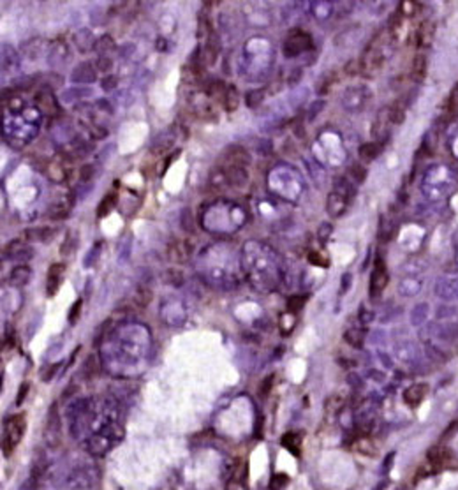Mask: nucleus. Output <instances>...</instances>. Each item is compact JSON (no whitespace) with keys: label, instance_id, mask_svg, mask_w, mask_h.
I'll return each mask as SVG.
<instances>
[{"label":"nucleus","instance_id":"2","mask_svg":"<svg viewBox=\"0 0 458 490\" xmlns=\"http://www.w3.org/2000/svg\"><path fill=\"white\" fill-rule=\"evenodd\" d=\"M312 48V37L309 36L307 32H302V30H296L292 36H289L284 43V56L291 58V56H298L302 55L303 51L310 50Z\"/></svg>","mask_w":458,"mask_h":490},{"label":"nucleus","instance_id":"9","mask_svg":"<svg viewBox=\"0 0 458 490\" xmlns=\"http://www.w3.org/2000/svg\"><path fill=\"white\" fill-rule=\"evenodd\" d=\"M427 393H429V384L427 383L411 384V386L404 391V402L407 406H411V408H414V406L421 404V402L425 401Z\"/></svg>","mask_w":458,"mask_h":490},{"label":"nucleus","instance_id":"42","mask_svg":"<svg viewBox=\"0 0 458 490\" xmlns=\"http://www.w3.org/2000/svg\"><path fill=\"white\" fill-rule=\"evenodd\" d=\"M43 233H44V228H28L25 229L23 238L30 240V242H43Z\"/></svg>","mask_w":458,"mask_h":490},{"label":"nucleus","instance_id":"37","mask_svg":"<svg viewBox=\"0 0 458 490\" xmlns=\"http://www.w3.org/2000/svg\"><path fill=\"white\" fill-rule=\"evenodd\" d=\"M342 406H344V399L340 397V395H332V397L326 401V413H330V414H337L339 413L340 409H342Z\"/></svg>","mask_w":458,"mask_h":490},{"label":"nucleus","instance_id":"58","mask_svg":"<svg viewBox=\"0 0 458 490\" xmlns=\"http://www.w3.org/2000/svg\"><path fill=\"white\" fill-rule=\"evenodd\" d=\"M351 282H352V275L351 273H344L342 275V286H340V291L345 293L349 288H351Z\"/></svg>","mask_w":458,"mask_h":490},{"label":"nucleus","instance_id":"29","mask_svg":"<svg viewBox=\"0 0 458 490\" xmlns=\"http://www.w3.org/2000/svg\"><path fill=\"white\" fill-rule=\"evenodd\" d=\"M295 326H296L295 312H289V311L284 312V314L280 316V321H279V328H280V331H282V335H289Z\"/></svg>","mask_w":458,"mask_h":490},{"label":"nucleus","instance_id":"21","mask_svg":"<svg viewBox=\"0 0 458 490\" xmlns=\"http://www.w3.org/2000/svg\"><path fill=\"white\" fill-rule=\"evenodd\" d=\"M432 37H434V25L423 23L414 36V44L416 46H429L432 43Z\"/></svg>","mask_w":458,"mask_h":490},{"label":"nucleus","instance_id":"31","mask_svg":"<svg viewBox=\"0 0 458 490\" xmlns=\"http://www.w3.org/2000/svg\"><path fill=\"white\" fill-rule=\"evenodd\" d=\"M307 259H309V263L314 266H322V268H328L330 266L328 256H324L321 251H310L309 254H307Z\"/></svg>","mask_w":458,"mask_h":490},{"label":"nucleus","instance_id":"38","mask_svg":"<svg viewBox=\"0 0 458 490\" xmlns=\"http://www.w3.org/2000/svg\"><path fill=\"white\" fill-rule=\"evenodd\" d=\"M418 2H412V0H404V2L399 4V13L402 16H414L418 13Z\"/></svg>","mask_w":458,"mask_h":490},{"label":"nucleus","instance_id":"61","mask_svg":"<svg viewBox=\"0 0 458 490\" xmlns=\"http://www.w3.org/2000/svg\"><path fill=\"white\" fill-rule=\"evenodd\" d=\"M453 431H458V421H455V423L449 425V428L444 432V434H446L444 437H451V432H453Z\"/></svg>","mask_w":458,"mask_h":490},{"label":"nucleus","instance_id":"50","mask_svg":"<svg viewBox=\"0 0 458 490\" xmlns=\"http://www.w3.org/2000/svg\"><path fill=\"white\" fill-rule=\"evenodd\" d=\"M83 372H85L86 376H88V378H90V376H93V374H95V372H97V360H95V356H93V354H92V356L86 358L85 367H83Z\"/></svg>","mask_w":458,"mask_h":490},{"label":"nucleus","instance_id":"43","mask_svg":"<svg viewBox=\"0 0 458 490\" xmlns=\"http://www.w3.org/2000/svg\"><path fill=\"white\" fill-rule=\"evenodd\" d=\"M81 307H83V300L81 298H78L76 301L73 303V307H71V312H69V323L71 325H76L78 323V319H80V316H81Z\"/></svg>","mask_w":458,"mask_h":490},{"label":"nucleus","instance_id":"46","mask_svg":"<svg viewBox=\"0 0 458 490\" xmlns=\"http://www.w3.org/2000/svg\"><path fill=\"white\" fill-rule=\"evenodd\" d=\"M74 251H76V240L71 238V236H67V240L62 243V247H60V254H62V256H73Z\"/></svg>","mask_w":458,"mask_h":490},{"label":"nucleus","instance_id":"23","mask_svg":"<svg viewBox=\"0 0 458 490\" xmlns=\"http://www.w3.org/2000/svg\"><path fill=\"white\" fill-rule=\"evenodd\" d=\"M381 150H382L381 143H375V141L363 143V145L359 146V157H362L363 161H374L379 157Z\"/></svg>","mask_w":458,"mask_h":490},{"label":"nucleus","instance_id":"59","mask_svg":"<svg viewBox=\"0 0 458 490\" xmlns=\"http://www.w3.org/2000/svg\"><path fill=\"white\" fill-rule=\"evenodd\" d=\"M372 318H374V314L370 311H367L365 307L359 309V319H362V323H370L372 321Z\"/></svg>","mask_w":458,"mask_h":490},{"label":"nucleus","instance_id":"11","mask_svg":"<svg viewBox=\"0 0 458 490\" xmlns=\"http://www.w3.org/2000/svg\"><path fill=\"white\" fill-rule=\"evenodd\" d=\"M250 163V156L242 146H231L224 154V166H242L245 168Z\"/></svg>","mask_w":458,"mask_h":490},{"label":"nucleus","instance_id":"55","mask_svg":"<svg viewBox=\"0 0 458 490\" xmlns=\"http://www.w3.org/2000/svg\"><path fill=\"white\" fill-rule=\"evenodd\" d=\"M32 256H34L32 249H30V247H25L23 251H20V252H18V254L14 256L13 259H16V261H23V263H25V261H28V259L32 258Z\"/></svg>","mask_w":458,"mask_h":490},{"label":"nucleus","instance_id":"35","mask_svg":"<svg viewBox=\"0 0 458 490\" xmlns=\"http://www.w3.org/2000/svg\"><path fill=\"white\" fill-rule=\"evenodd\" d=\"M419 289H421V282L414 281V279H405L400 284V291L404 293V295H416Z\"/></svg>","mask_w":458,"mask_h":490},{"label":"nucleus","instance_id":"26","mask_svg":"<svg viewBox=\"0 0 458 490\" xmlns=\"http://www.w3.org/2000/svg\"><path fill=\"white\" fill-rule=\"evenodd\" d=\"M388 113H389V122L395 124V126H400L405 120V106L400 101H395V103L388 108Z\"/></svg>","mask_w":458,"mask_h":490},{"label":"nucleus","instance_id":"1","mask_svg":"<svg viewBox=\"0 0 458 490\" xmlns=\"http://www.w3.org/2000/svg\"><path fill=\"white\" fill-rule=\"evenodd\" d=\"M27 428V421H25V414H13L4 421V434H2V448H4V457H9L13 453V450L16 448V444L21 441V437L25 434Z\"/></svg>","mask_w":458,"mask_h":490},{"label":"nucleus","instance_id":"48","mask_svg":"<svg viewBox=\"0 0 458 490\" xmlns=\"http://www.w3.org/2000/svg\"><path fill=\"white\" fill-rule=\"evenodd\" d=\"M345 74L349 76H356V74H362V64L359 60H351V62L345 64Z\"/></svg>","mask_w":458,"mask_h":490},{"label":"nucleus","instance_id":"25","mask_svg":"<svg viewBox=\"0 0 458 490\" xmlns=\"http://www.w3.org/2000/svg\"><path fill=\"white\" fill-rule=\"evenodd\" d=\"M240 104V97H238V90H236V86H227L226 92H224V108H226V111H235L236 108H238Z\"/></svg>","mask_w":458,"mask_h":490},{"label":"nucleus","instance_id":"32","mask_svg":"<svg viewBox=\"0 0 458 490\" xmlns=\"http://www.w3.org/2000/svg\"><path fill=\"white\" fill-rule=\"evenodd\" d=\"M71 206H73V203H63V205L51 206V210H50V213H48V217L53 219V221H60V219H66L67 216H69Z\"/></svg>","mask_w":458,"mask_h":490},{"label":"nucleus","instance_id":"56","mask_svg":"<svg viewBox=\"0 0 458 490\" xmlns=\"http://www.w3.org/2000/svg\"><path fill=\"white\" fill-rule=\"evenodd\" d=\"M182 221H183V222H182L183 229H185V231H189V233H192V231H194V226L190 224V212H189V210H185V212H183Z\"/></svg>","mask_w":458,"mask_h":490},{"label":"nucleus","instance_id":"4","mask_svg":"<svg viewBox=\"0 0 458 490\" xmlns=\"http://www.w3.org/2000/svg\"><path fill=\"white\" fill-rule=\"evenodd\" d=\"M389 282V275L388 270H386V265L382 261V258H375V265H374V272L370 275V296L375 298L382 293V289L388 286Z\"/></svg>","mask_w":458,"mask_h":490},{"label":"nucleus","instance_id":"8","mask_svg":"<svg viewBox=\"0 0 458 490\" xmlns=\"http://www.w3.org/2000/svg\"><path fill=\"white\" fill-rule=\"evenodd\" d=\"M66 273V265L63 263H53L48 268V282H46V293L48 296H53L58 291L60 284H62V277Z\"/></svg>","mask_w":458,"mask_h":490},{"label":"nucleus","instance_id":"20","mask_svg":"<svg viewBox=\"0 0 458 490\" xmlns=\"http://www.w3.org/2000/svg\"><path fill=\"white\" fill-rule=\"evenodd\" d=\"M116 201H118V196H116L115 192H108V194L101 199L99 206H97V217L103 219V217L110 216V212L115 208Z\"/></svg>","mask_w":458,"mask_h":490},{"label":"nucleus","instance_id":"52","mask_svg":"<svg viewBox=\"0 0 458 490\" xmlns=\"http://www.w3.org/2000/svg\"><path fill=\"white\" fill-rule=\"evenodd\" d=\"M448 108H449V111H453V113L458 111V83L455 85V88L451 90V94H449Z\"/></svg>","mask_w":458,"mask_h":490},{"label":"nucleus","instance_id":"15","mask_svg":"<svg viewBox=\"0 0 458 490\" xmlns=\"http://www.w3.org/2000/svg\"><path fill=\"white\" fill-rule=\"evenodd\" d=\"M71 80L74 83H92L97 80V71L90 64H81L73 71Z\"/></svg>","mask_w":458,"mask_h":490},{"label":"nucleus","instance_id":"24","mask_svg":"<svg viewBox=\"0 0 458 490\" xmlns=\"http://www.w3.org/2000/svg\"><path fill=\"white\" fill-rule=\"evenodd\" d=\"M76 46H78V50H80L81 53H85V51H88V50H93V46H95V41H93L92 34H90L88 30H81V32H78Z\"/></svg>","mask_w":458,"mask_h":490},{"label":"nucleus","instance_id":"44","mask_svg":"<svg viewBox=\"0 0 458 490\" xmlns=\"http://www.w3.org/2000/svg\"><path fill=\"white\" fill-rule=\"evenodd\" d=\"M289 483V478L286 474H273L270 481V490H282Z\"/></svg>","mask_w":458,"mask_h":490},{"label":"nucleus","instance_id":"18","mask_svg":"<svg viewBox=\"0 0 458 490\" xmlns=\"http://www.w3.org/2000/svg\"><path fill=\"white\" fill-rule=\"evenodd\" d=\"M333 192L340 194L342 198H345L349 203H351L356 196V187L352 186L347 178H337L335 182H333Z\"/></svg>","mask_w":458,"mask_h":490},{"label":"nucleus","instance_id":"28","mask_svg":"<svg viewBox=\"0 0 458 490\" xmlns=\"http://www.w3.org/2000/svg\"><path fill=\"white\" fill-rule=\"evenodd\" d=\"M27 247V240L25 238H16L13 240V242H9L4 247V258H11L13 259L14 256L18 254L20 251H23V249Z\"/></svg>","mask_w":458,"mask_h":490},{"label":"nucleus","instance_id":"60","mask_svg":"<svg viewBox=\"0 0 458 490\" xmlns=\"http://www.w3.org/2000/svg\"><path fill=\"white\" fill-rule=\"evenodd\" d=\"M178 156H180V152H175V154H173V156H170V157H168V161H164V169H162V171H166V169L170 168V164H171L173 161H175V159H176V157H178Z\"/></svg>","mask_w":458,"mask_h":490},{"label":"nucleus","instance_id":"16","mask_svg":"<svg viewBox=\"0 0 458 490\" xmlns=\"http://www.w3.org/2000/svg\"><path fill=\"white\" fill-rule=\"evenodd\" d=\"M451 458V451L444 446H432L429 451H427V461H429L432 466H442V464L449 462Z\"/></svg>","mask_w":458,"mask_h":490},{"label":"nucleus","instance_id":"39","mask_svg":"<svg viewBox=\"0 0 458 490\" xmlns=\"http://www.w3.org/2000/svg\"><path fill=\"white\" fill-rule=\"evenodd\" d=\"M349 175L352 176V180H354V182L363 183V182H365V178H367V169H365V166L354 163V164L351 166V168H349Z\"/></svg>","mask_w":458,"mask_h":490},{"label":"nucleus","instance_id":"17","mask_svg":"<svg viewBox=\"0 0 458 490\" xmlns=\"http://www.w3.org/2000/svg\"><path fill=\"white\" fill-rule=\"evenodd\" d=\"M302 432H286L280 439L282 446L292 455H300V448H302Z\"/></svg>","mask_w":458,"mask_h":490},{"label":"nucleus","instance_id":"47","mask_svg":"<svg viewBox=\"0 0 458 490\" xmlns=\"http://www.w3.org/2000/svg\"><path fill=\"white\" fill-rule=\"evenodd\" d=\"M93 173H95V168H93V164H83V166H81V169H80V180H81V183L90 182V180H92V176H93Z\"/></svg>","mask_w":458,"mask_h":490},{"label":"nucleus","instance_id":"40","mask_svg":"<svg viewBox=\"0 0 458 490\" xmlns=\"http://www.w3.org/2000/svg\"><path fill=\"white\" fill-rule=\"evenodd\" d=\"M305 301H307V296L305 295H295V296H291V298L287 300V311L289 312H298L300 309L305 305Z\"/></svg>","mask_w":458,"mask_h":490},{"label":"nucleus","instance_id":"12","mask_svg":"<svg viewBox=\"0 0 458 490\" xmlns=\"http://www.w3.org/2000/svg\"><path fill=\"white\" fill-rule=\"evenodd\" d=\"M222 173L226 176L227 183H231L233 187L240 189V187L247 186L249 176H247L245 168H242V166H222Z\"/></svg>","mask_w":458,"mask_h":490},{"label":"nucleus","instance_id":"22","mask_svg":"<svg viewBox=\"0 0 458 490\" xmlns=\"http://www.w3.org/2000/svg\"><path fill=\"white\" fill-rule=\"evenodd\" d=\"M344 341L352 348L359 349L363 348V342H365V331L359 330V328H349L344 333Z\"/></svg>","mask_w":458,"mask_h":490},{"label":"nucleus","instance_id":"54","mask_svg":"<svg viewBox=\"0 0 458 490\" xmlns=\"http://www.w3.org/2000/svg\"><path fill=\"white\" fill-rule=\"evenodd\" d=\"M99 251H101V243H95L92 247V251H90L88 258L85 259V266H92V261H95L97 256H99Z\"/></svg>","mask_w":458,"mask_h":490},{"label":"nucleus","instance_id":"49","mask_svg":"<svg viewBox=\"0 0 458 490\" xmlns=\"http://www.w3.org/2000/svg\"><path fill=\"white\" fill-rule=\"evenodd\" d=\"M273 381H275V376H268V378H265V381H261V384H259V395L266 397V395L270 393V390H272Z\"/></svg>","mask_w":458,"mask_h":490},{"label":"nucleus","instance_id":"27","mask_svg":"<svg viewBox=\"0 0 458 490\" xmlns=\"http://www.w3.org/2000/svg\"><path fill=\"white\" fill-rule=\"evenodd\" d=\"M93 50H95L101 56H103L104 53H110L111 50H115V41H113V37L108 36V34L101 36L99 39L95 41V46H93Z\"/></svg>","mask_w":458,"mask_h":490},{"label":"nucleus","instance_id":"45","mask_svg":"<svg viewBox=\"0 0 458 490\" xmlns=\"http://www.w3.org/2000/svg\"><path fill=\"white\" fill-rule=\"evenodd\" d=\"M324 106H326V103L322 99H319V101H315V103L310 104L309 111H307V120H309V122H310V120H314L315 116L322 111V108H324Z\"/></svg>","mask_w":458,"mask_h":490},{"label":"nucleus","instance_id":"7","mask_svg":"<svg viewBox=\"0 0 458 490\" xmlns=\"http://www.w3.org/2000/svg\"><path fill=\"white\" fill-rule=\"evenodd\" d=\"M60 420H58V413H57V408H51L50 409V416H48V425H46V443L50 444V446H58L60 443Z\"/></svg>","mask_w":458,"mask_h":490},{"label":"nucleus","instance_id":"13","mask_svg":"<svg viewBox=\"0 0 458 490\" xmlns=\"http://www.w3.org/2000/svg\"><path fill=\"white\" fill-rule=\"evenodd\" d=\"M220 51V41L217 37V34L213 32L210 37H206V46H205V53L203 55V60H205L206 66H213L217 62V56H219Z\"/></svg>","mask_w":458,"mask_h":490},{"label":"nucleus","instance_id":"34","mask_svg":"<svg viewBox=\"0 0 458 490\" xmlns=\"http://www.w3.org/2000/svg\"><path fill=\"white\" fill-rule=\"evenodd\" d=\"M164 281H166L168 284L178 288V286L183 284V273L180 272V270H176V268H170V270H166V272H164Z\"/></svg>","mask_w":458,"mask_h":490},{"label":"nucleus","instance_id":"51","mask_svg":"<svg viewBox=\"0 0 458 490\" xmlns=\"http://www.w3.org/2000/svg\"><path fill=\"white\" fill-rule=\"evenodd\" d=\"M116 85H118V80H116L115 76H106V78H103V81H101V88H103L104 92H111V90H115Z\"/></svg>","mask_w":458,"mask_h":490},{"label":"nucleus","instance_id":"36","mask_svg":"<svg viewBox=\"0 0 458 490\" xmlns=\"http://www.w3.org/2000/svg\"><path fill=\"white\" fill-rule=\"evenodd\" d=\"M335 83H337V74H335V73H328V74H326V76L322 78V81L319 83V86H317L319 96H324V94H328L330 88H332V86L335 85Z\"/></svg>","mask_w":458,"mask_h":490},{"label":"nucleus","instance_id":"62","mask_svg":"<svg viewBox=\"0 0 458 490\" xmlns=\"http://www.w3.org/2000/svg\"><path fill=\"white\" fill-rule=\"evenodd\" d=\"M166 46H168V43H164L162 37H159V41H157V48H159V50H166Z\"/></svg>","mask_w":458,"mask_h":490},{"label":"nucleus","instance_id":"41","mask_svg":"<svg viewBox=\"0 0 458 490\" xmlns=\"http://www.w3.org/2000/svg\"><path fill=\"white\" fill-rule=\"evenodd\" d=\"M333 233V224L332 222H322L321 226H319V231H317V238L321 243H326L330 240V236H332Z\"/></svg>","mask_w":458,"mask_h":490},{"label":"nucleus","instance_id":"30","mask_svg":"<svg viewBox=\"0 0 458 490\" xmlns=\"http://www.w3.org/2000/svg\"><path fill=\"white\" fill-rule=\"evenodd\" d=\"M266 96V90L265 88H256V90H249L245 96V104L249 108H257L259 104L263 103V99H265Z\"/></svg>","mask_w":458,"mask_h":490},{"label":"nucleus","instance_id":"19","mask_svg":"<svg viewBox=\"0 0 458 490\" xmlns=\"http://www.w3.org/2000/svg\"><path fill=\"white\" fill-rule=\"evenodd\" d=\"M427 76V56L423 53H418L412 60V67H411V78L414 81H423Z\"/></svg>","mask_w":458,"mask_h":490},{"label":"nucleus","instance_id":"57","mask_svg":"<svg viewBox=\"0 0 458 490\" xmlns=\"http://www.w3.org/2000/svg\"><path fill=\"white\" fill-rule=\"evenodd\" d=\"M28 393V383H23L20 386V390H18V397H16V406H20L21 402H23V399L27 397Z\"/></svg>","mask_w":458,"mask_h":490},{"label":"nucleus","instance_id":"14","mask_svg":"<svg viewBox=\"0 0 458 490\" xmlns=\"http://www.w3.org/2000/svg\"><path fill=\"white\" fill-rule=\"evenodd\" d=\"M30 277H32V270H30V266L28 265H18L11 270L9 284L13 286V288H21V286H25L30 281Z\"/></svg>","mask_w":458,"mask_h":490},{"label":"nucleus","instance_id":"33","mask_svg":"<svg viewBox=\"0 0 458 490\" xmlns=\"http://www.w3.org/2000/svg\"><path fill=\"white\" fill-rule=\"evenodd\" d=\"M153 298V295H152V291H150L148 288H145V286H140V288L136 289V305L138 307H141V309H145L146 305L152 301Z\"/></svg>","mask_w":458,"mask_h":490},{"label":"nucleus","instance_id":"6","mask_svg":"<svg viewBox=\"0 0 458 490\" xmlns=\"http://www.w3.org/2000/svg\"><path fill=\"white\" fill-rule=\"evenodd\" d=\"M36 103L44 115H48V116L60 115V106H58L57 99H55V96L50 92V90H41V92H37Z\"/></svg>","mask_w":458,"mask_h":490},{"label":"nucleus","instance_id":"5","mask_svg":"<svg viewBox=\"0 0 458 490\" xmlns=\"http://www.w3.org/2000/svg\"><path fill=\"white\" fill-rule=\"evenodd\" d=\"M190 254H192V242L190 240H173L168 247V258L173 263L189 261Z\"/></svg>","mask_w":458,"mask_h":490},{"label":"nucleus","instance_id":"10","mask_svg":"<svg viewBox=\"0 0 458 490\" xmlns=\"http://www.w3.org/2000/svg\"><path fill=\"white\" fill-rule=\"evenodd\" d=\"M347 206H349V201L345 198H342L340 194H337V192H330L328 194V199H326V212H328L330 217L333 219L342 217L345 210H347Z\"/></svg>","mask_w":458,"mask_h":490},{"label":"nucleus","instance_id":"3","mask_svg":"<svg viewBox=\"0 0 458 490\" xmlns=\"http://www.w3.org/2000/svg\"><path fill=\"white\" fill-rule=\"evenodd\" d=\"M369 99H370V90L367 88L365 85H358L345 90L342 103L349 111H359V109L369 103Z\"/></svg>","mask_w":458,"mask_h":490},{"label":"nucleus","instance_id":"53","mask_svg":"<svg viewBox=\"0 0 458 490\" xmlns=\"http://www.w3.org/2000/svg\"><path fill=\"white\" fill-rule=\"evenodd\" d=\"M111 66H113V62H111L110 56H99V60H97V69L103 71V73H108Z\"/></svg>","mask_w":458,"mask_h":490}]
</instances>
